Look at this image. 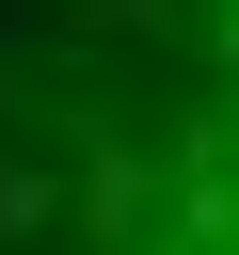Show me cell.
<instances>
[{"mask_svg":"<svg viewBox=\"0 0 239 255\" xmlns=\"http://www.w3.org/2000/svg\"><path fill=\"white\" fill-rule=\"evenodd\" d=\"M96 128L80 255H239V0H143V64Z\"/></svg>","mask_w":239,"mask_h":255,"instance_id":"cell-1","label":"cell"}]
</instances>
